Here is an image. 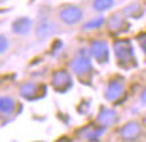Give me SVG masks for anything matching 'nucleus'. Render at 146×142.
I'll use <instances>...</instances> for the list:
<instances>
[{
    "instance_id": "f257e3e1",
    "label": "nucleus",
    "mask_w": 146,
    "mask_h": 142,
    "mask_svg": "<svg viewBox=\"0 0 146 142\" xmlns=\"http://www.w3.org/2000/svg\"><path fill=\"white\" fill-rule=\"evenodd\" d=\"M115 58L118 60V64L123 68H130V67L137 66L135 60V54H134V47L131 42L127 39H118L114 42L113 46Z\"/></svg>"
},
{
    "instance_id": "f03ea898",
    "label": "nucleus",
    "mask_w": 146,
    "mask_h": 142,
    "mask_svg": "<svg viewBox=\"0 0 146 142\" xmlns=\"http://www.w3.org/2000/svg\"><path fill=\"white\" fill-rule=\"evenodd\" d=\"M70 67L76 76H79V78L87 76L93 70V63L90 60V51L87 54L82 51L78 56H75L71 60Z\"/></svg>"
},
{
    "instance_id": "7ed1b4c3",
    "label": "nucleus",
    "mask_w": 146,
    "mask_h": 142,
    "mask_svg": "<svg viewBox=\"0 0 146 142\" xmlns=\"http://www.w3.org/2000/svg\"><path fill=\"white\" fill-rule=\"evenodd\" d=\"M59 19L68 26L78 24L83 19V9L78 5H64L59 11Z\"/></svg>"
},
{
    "instance_id": "20e7f679",
    "label": "nucleus",
    "mask_w": 146,
    "mask_h": 142,
    "mask_svg": "<svg viewBox=\"0 0 146 142\" xmlns=\"http://www.w3.org/2000/svg\"><path fill=\"white\" fill-rule=\"evenodd\" d=\"M90 55L93 56L98 63L105 64L109 62L110 58V50H109V44L105 40H94L90 44Z\"/></svg>"
},
{
    "instance_id": "39448f33",
    "label": "nucleus",
    "mask_w": 146,
    "mask_h": 142,
    "mask_svg": "<svg viewBox=\"0 0 146 142\" xmlns=\"http://www.w3.org/2000/svg\"><path fill=\"white\" fill-rule=\"evenodd\" d=\"M52 87L58 93H66L72 87V78H71L70 72H67L64 70L55 71L52 75Z\"/></svg>"
},
{
    "instance_id": "423d86ee",
    "label": "nucleus",
    "mask_w": 146,
    "mask_h": 142,
    "mask_svg": "<svg viewBox=\"0 0 146 142\" xmlns=\"http://www.w3.org/2000/svg\"><path fill=\"white\" fill-rule=\"evenodd\" d=\"M125 94V82L121 78H114L107 83V87L105 90V98L109 102L118 101Z\"/></svg>"
},
{
    "instance_id": "0eeeda50",
    "label": "nucleus",
    "mask_w": 146,
    "mask_h": 142,
    "mask_svg": "<svg viewBox=\"0 0 146 142\" xmlns=\"http://www.w3.org/2000/svg\"><path fill=\"white\" fill-rule=\"evenodd\" d=\"M119 134H121V137H122L123 141L134 142L141 137L142 126H141V123H138L135 121H130V122H127L126 125L122 126Z\"/></svg>"
},
{
    "instance_id": "6e6552de",
    "label": "nucleus",
    "mask_w": 146,
    "mask_h": 142,
    "mask_svg": "<svg viewBox=\"0 0 146 142\" xmlns=\"http://www.w3.org/2000/svg\"><path fill=\"white\" fill-rule=\"evenodd\" d=\"M43 93H44V87L35 82H27V83L22 84V87H20V95L28 101H35L42 97Z\"/></svg>"
},
{
    "instance_id": "1a4fd4ad",
    "label": "nucleus",
    "mask_w": 146,
    "mask_h": 142,
    "mask_svg": "<svg viewBox=\"0 0 146 142\" xmlns=\"http://www.w3.org/2000/svg\"><path fill=\"white\" fill-rule=\"evenodd\" d=\"M118 121V114L117 111L113 110V109H109V107H102L99 114L97 117V122L103 127H109V126H113Z\"/></svg>"
},
{
    "instance_id": "9d476101",
    "label": "nucleus",
    "mask_w": 146,
    "mask_h": 142,
    "mask_svg": "<svg viewBox=\"0 0 146 142\" xmlns=\"http://www.w3.org/2000/svg\"><path fill=\"white\" fill-rule=\"evenodd\" d=\"M105 131H106V127H103L101 125H90L80 130L79 135L87 141H97L102 137V134Z\"/></svg>"
},
{
    "instance_id": "9b49d317",
    "label": "nucleus",
    "mask_w": 146,
    "mask_h": 142,
    "mask_svg": "<svg viewBox=\"0 0 146 142\" xmlns=\"http://www.w3.org/2000/svg\"><path fill=\"white\" fill-rule=\"evenodd\" d=\"M56 32V24L51 20H42V22L36 26L35 28V34L39 39H46V38H50Z\"/></svg>"
},
{
    "instance_id": "f8f14e48",
    "label": "nucleus",
    "mask_w": 146,
    "mask_h": 142,
    "mask_svg": "<svg viewBox=\"0 0 146 142\" xmlns=\"http://www.w3.org/2000/svg\"><path fill=\"white\" fill-rule=\"evenodd\" d=\"M34 27V22L27 16H22L18 18L16 20H13L12 23V31L16 35H27L28 32L32 30Z\"/></svg>"
},
{
    "instance_id": "ddd939ff",
    "label": "nucleus",
    "mask_w": 146,
    "mask_h": 142,
    "mask_svg": "<svg viewBox=\"0 0 146 142\" xmlns=\"http://www.w3.org/2000/svg\"><path fill=\"white\" fill-rule=\"evenodd\" d=\"M107 26H109V30L111 32H122L126 30L127 23H126V19L121 13H114L107 20Z\"/></svg>"
},
{
    "instance_id": "4468645a",
    "label": "nucleus",
    "mask_w": 146,
    "mask_h": 142,
    "mask_svg": "<svg viewBox=\"0 0 146 142\" xmlns=\"http://www.w3.org/2000/svg\"><path fill=\"white\" fill-rule=\"evenodd\" d=\"M16 109V103L11 97H0V113L12 114Z\"/></svg>"
},
{
    "instance_id": "2eb2a0df",
    "label": "nucleus",
    "mask_w": 146,
    "mask_h": 142,
    "mask_svg": "<svg viewBox=\"0 0 146 142\" xmlns=\"http://www.w3.org/2000/svg\"><path fill=\"white\" fill-rule=\"evenodd\" d=\"M114 0H94L93 1V9L97 12H105L113 8Z\"/></svg>"
},
{
    "instance_id": "dca6fc26",
    "label": "nucleus",
    "mask_w": 146,
    "mask_h": 142,
    "mask_svg": "<svg viewBox=\"0 0 146 142\" xmlns=\"http://www.w3.org/2000/svg\"><path fill=\"white\" fill-rule=\"evenodd\" d=\"M123 12L126 13V16H127V18H135V19H138V16H141L142 13H143V11H142L141 5L138 4V3H133V4L127 5V7L125 8Z\"/></svg>"
},
{
    "instance_id": "f3484780",
    "label": "nucleus",
    "mask_w": 146,
    "mask_h": 142,
    "mask_svg": "<svg viewBox=\"0 0 146 142\" xmlns=\"http://www.w3.org/2000/svg\"><path fill=\"white\" fill-rule=\"evenodd\" d=\"M105 23H106V20H105L103 16H98V18H94L91 20H89L84 24L83 28L84 30H97V28H101Z\"/></svg>"
},
{
    "instance_id": "a211bd4d",
    "label": "nucleus",
    "mask_w": 146,
    "mask_h": 142,
    "mask_svg": "<svg viewBox=\"0 0 146 142\" xmlns=\"http://www.w3.org/2000/svg\"><path fill=\"white\" fill-rule=\"evenodd\" d=\"M8 47H9L8 39H7L4 35H1V34H0V55H1V54H4L5 51L8 50Z\"/></svg>"
},
{
    "instance_id": "6ab92c4d",
    "label": "nucleus",
    "mask_w": 146,
    "mask_h": 142,
    "mask_svg": "<svg viewBox=\"0 0 146 142\" xmlns=\"http://www.w3.org/2000/svg\"><path fill=\"white\" fill-rule=\"evenodd\" d=\"M138 42H139V46H141L142 51H143V54L146 56V32H143V34H141L138 36Z\"/></svg>"
},
{
    "instance_id": "aec40b11",
    "label": "nucleus",
    "mask_w": 146,
    "mask_h": 142,
    "mask_svg": "<svg viewBox=\"0 0 146 142\" xmlns=\"http://www.w3.org/2000/svg\"><path fill=\"white\" fill-rule=\"evenodd\" d=\"M141 103L146 106V89L143 90V91H142V94H141Z\"/></svg>"
}]
</instances>
